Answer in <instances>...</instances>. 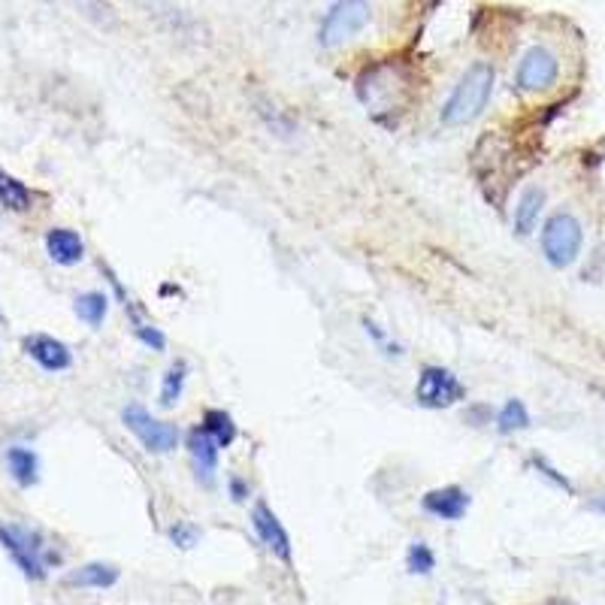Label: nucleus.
I'll list each match as a JSON object with an SVG mask.
<instances>
[{"instance_id": "11", "label": "nucleus", "mask_w": 605, "mask_h": 605, "mask_svg": "<svg viewBox=\"0 0 605 605\" xmlns=\"http://www.w3.org/2000/svg\"><path fill=\"white\" fill-rule=\"evenodd\" d=\"M188 451H191V463H194L197 481L209 488V484L215 481V472H218V451H221L218 442L203 427H197L188 436Z\"/></svg>"}, {"instance_id": "20", "label": "nucleus", "mask_w": 605, "mask_h": 605, "mask_svg": "<svg viewBox=\"0 0 605 605\" xmlns=\"http://www.w3.org/2000/svg\"><path fill=\"white\" fill-rule=\"evenodd\" d=\"M497 427L500 433H515V430H527L530 427V412L521 400H509L500 415H497Z\"/></svg>"}, {"instance_id": "13", "label": "nucleus", "mask_w": 605, "mask_h": 605, "mask_svg": "<svg viewBox=\"0 0 605 605\" xmlns=\"http://www.w3.org/2000/svg\"><path fill=\"white\" fill-rule=\"evenodd\" d=\"M118 578H121V572L112 563H85V566L73 569L64 578V584L67 587H88V590H109L118 584Z\"/></svg>"}, {"instance_id": "9", "label": "nucleus", "mask_w": 605, "mask_h": 605, "mask_svg": "<svg viewBox=\"0 0 605 605\" xmlns=\"http://www.w3.org/2000/svg\"><path fill=\"white\" fill-rule=\"evenodd\" d=\"M252 527L258 533V539L279 557V560H291V536L288 530L282 527V521L276 518V512L267 506V503H255L252 509Z\"/></svg>"}, {"instance_id": "6", "label": "nucleus", "mask_w": 605, "mask_h": 605, "mask_svg": "<svg viewBox=\"0 0 605 605\" xmlns=\"http://www.w3.org/2000/svg\"><path fill=\"white\" fill-rule=\"evenodd\" d=\"M560 79V58L548 49V46H530L515 70V85L521 91L539 94L548 91L551 85H557Z\"/></svg>"}, {"instance_id": "22", "label": "nucleus", "mask_w": 605, "mask_h": 605, "mask_svg": "<svg viewBox=\"0 0 605 605\" xmlns=\"http://www.w3.org/2000/svg\"><path fill=\"white\" fill-rule=\"evenodd\" d=\"M137 339H140L143 345H149L152 351H164V348H167V336H164L158 327L146 324V321L137 324Z\"/></svg>"}, {"instance_id": "23", "label": "nucleus", "mask_w": 605, "mask_h": 605, "mask_svg": "<svg viewBox=\"0 0 605 605\" xmlns=\"http://www.w3.org/2000/svg\"><path fill=\"white\" fill-rule=\"evenodd\" d=\"M197 536H200L197 527H191V524H185V521L170 530V539H173L179 548H194V545H197Z\"/></svg>"}, {"instance_id": "8", "label": "nucleus", "mask_w": 605, "mask_h": 605, "mask_svg": "<svg viewBox=\"0 0 605 605\" xmlns=\"http://www.w3.org/2000/svg\"><path fill=\"white\" fill-rule=\"evenodd\" d=\"M22 348H25V354L37 363V367L46 370V373H64V370H70V363H73L70 348H67L61 339L49 336V333H34V336H28V339L22 342Z\"/></svg>"}, {"instance_id": "25", "label": "nucleus", "mask_w": 605, "mask_h": 605, "mask_svg": "<svg viewBox=\"0 0 605 605\" xmlns=\"http://www.w3.org/2000/svg\"><path fill=\"white\" fill-rule=\"evenodd\" d=\"M230 494H233L236 503H242V500L249 497V488H246V484H242L239 478H230Z\"/></svg>"}, {"instance_id": "1", "label": "nucleus", "mask_w": 605, "mask_h": 605, "mask_svg": "<svg viewBox=\"0 0 605 605\" xmlns=\"http://www.w3.org/2000/svg\"><path fill=\"white\" fill-rule=\"evenodd\" d=\"M494 85H497L494 67L488 61H472L460 73V79L451 88L448 100L442 103L439 121H442L445 128H463V125H469V121H475L484 109H488Z\"/></svg>"}, {"instance_id": "12", "label": "nucleus", "mask_w": 605, "mask_h": 605, "mask_svg": "<svg viewBox=\"0 0 605 605\" xmlns=\"http://www.w3.org/2000/svg\"><path fill=\"white\" fill-rule=\"evenodd\" d=\"M46 252L55 264L61 267H73L85 258V242L76 230L70 227H52L46 233Z\"/></svg>"}, {"instance_id": "21", "label": "nucleus", "mask_w": 605, "mask_h": 605, "mask_svg": "<svg viewBox=\"0 0 605 605\" xmlns=\"http://www.w3.org/2000/svg\"><path fill=\"white\" fill-rule=\"evenodd\" d=\"M406 569L412 575H430L436 569V554L430 551L427 542H412L409 554H406Z\"/></svg>"}, {"instance_id": "7", "label": "nucleus", "mask_w": 605, "mask_h": 605, "mask_svg": "<svg viewBox=\"0 0 605 605\" xmlns=\"http://www.w3.org/2000/svg\"><path fill=\"white\" fill-rule=\"evenodd\" d=\"M466 397V388L460 385V379L445 370V367H424L415 385V400L424 409H448L454 403H460Z\"/></svg>"}, {"instance_id": "18", "label": "nucleus", "mask_w": 605, "mask_h": 605, "mask_svg": "<svg viewBox=\"0 0 605 605\" xmlns=\"http://www.w3.org/2000/svg\"><path fill=\"white\" fill-rule=\"evenodd\" d=\"M0 203H4L7 209H16V212L31 206V191L25 188V182L10 176L4 167H0Z\"/></svg>"}, {"instance_id": "24", "label": "nucleus", "mask_w": 605, "mask_h": 605, "mask_svg": "<svg viewBox=\"0 0 605 605\" xmlns=\"http://www.w3.org/2000/svg\"><path fill=\"white\" fill-rule=\"evenodd\" d=\"M533 466H536V469H539V472H542L545 478H551V481L557 484V488H563L566 494H572V491H575L572 484H569V478H566V475H560V472H557L554 466H548V463H545L542 457H533Z\"/></svg>"}, {"instance_id": "4", "label": "nucleus", "mask_w": 605, "mask_h": 605, "mask_svg": "<svg viewBox=\"0 0 605 605\" xmlns=\"http://www.w3.org/2000/svg\"><path fill=\"white\" fill-rule=\"evenodd\" d=\"M370 19H373V7L367 4V0H339V4L321 22L318 43L324 49L342 46L345 40L357 37L363 28H367Z\"/></svg>"}, {"instance_id": "15", "label": "nucleus", "mask_w": 605, "mask_h": 605, "mask_svg": "<svg viewBox=\"0 0 605 605\" xmlns=\"http://www.w3.org/2000/svg\"><path fill=\"white\" fill-rule=\"evenodd\" d=\"M542 206H545V191L536 185L524 188V194L518 197V206H515V233L518 236L533 233V227L542 215Z\"/></svg>"}, {"instance_id": "17", "label": "nucleus", "mask_w": 605, "mask_h": 605, "mask_svg": "<svg viewBox=\"0 0 605 605\" xmlns=\"http://www.w3.org/2000/svg\"><path fill=\"white\" fill-rule=\"evenodd\" d=\"M200 427L218 442V448H227L236 439V424H233V418L224 409H206Z\"/></svg>"}, {"instance_id": "10", "label": "nucleus", "mask_w": 605, "mask_h": 605, "mask_svg": "<svg viewBox=\"0 0 605 605\" xmlns=\"http://www.w3.org/2000/svg\"><path fill=\"white\" fill-rule=\"evenodd\" d=\"M424 512L439 518V521H460L469 512V494L457 484H448V488H436L430 494H424L421 500Z\"/></svg>"}, {"instance_id": "14", "label": "nucleus", "mask_w": 605, "mask_h": 605, "mask_svg": "<svg viewBox=\"0 0 605 605\" xmlns=\"http://www.w3.org/2000/svg\"><path fill=\"white\" fill-rule=\"evenodd\" d=\"M4 457H7V469L16 478V484H22V488H31V484H37V478H40V460H37V454L31 448L13 445V448H7Z\"/></svg>"}, {"instance_id": "2", "label": "nucleus", "mask_w": 605, "mask_h": 605, "mask_svg": "<svg viewBox=\"0 0 605 605\" xmlns=\"http://www.w3.org/2000/svg\"><path fill=\"white\" fill-rule=\"evenodd\" d=\"M0 545L10 554V560L19 566V572L31 581L46 578L52 566V554L46 551V542L37 530L22 524H0Z\"/></svg>"}, {"instance_id": "5", "label": "nucleus", "mask_w": 605, "mask_h": 605, "mask_svg": "<svg viewBox=\"0 0 605 605\" xmlns=\"http://www.w3.org/2000/svg\"><path fill=\"white\" fill-rule=\"evenodd\" d=\"M121 421L125 427L140 439V445L152 454H170L176 445H179V427L170 424V421H161L155 418L152 412H146L143 406H125L121 412Z\"/></svg>"}, {"instance_id": "3", "label": "nucleus", "mask_w": 605, "mask_h": 605, "mask_svg": "<svg viewBox=\"0 0 605 605\" xmlns=\"http://www.w3.org/2000/svg\"><path fill=\"white\" fill-rule=\"evenodd\" d=\"M584 246L581 221L572 212H554L542 227V255L551 267L566 270L578 261Z\"/></svg>"}, {"instance_id": "26", "label": "nucleus", "mask_w": 605, "mask_h": 605, "mask_svg": "<svg viewBox=\"0 0 605 605\" xmlns=\"http://www.w3.org/2000/svg\"><path fill=\"white\" fill-rule=\"evenodd\" d=\"M593 509H599L602 515H605V500H599V503H593Z\"/></svg>"}, {"instance_id": "19", "label": "nucleus", "mask_w": 605, "mask_h": 605, "mask_svg": "<svg viewBox=\"0 0 605 605\" xmlns=\"http://www.w3.org/2000/svg\"><path fill=\"white\" fill-rule=\"evenodd\" d=\"M185 379H188V363H185V360H176L173 367L167 370L164 382H161V406H164V409H173V406L182 400Z\"/></svg>"}, {"instance_id": "16", "label": "nucleus", "mask_w": 605, "mask_h": 605, "mask_svg": "<svg viewBox=\"0 0 605 605\" xmlns=\"http://www.w3.org/2000/svg\"><path fill=\"white\" fill-rule=\"evenodd\" d=\"M73 309H76L79 321H85L88 327H94V330H97V327L106 321V312H109V297H106L103 291H85V294H79V297H76Z\"/></svg>"}, {"instance_id": "27", "label": "nucleus", "mask_w": 605, "mask_h": 605, "mask_svg": "<svg viewBox=\"0 0 605 605\" xmlns=\"http://www.w3.org/2000/svg\"><path fill=\"white\" fill-rule=\"evenodd\" d=\"M599 264H602V267H605V249H602V252H599Z\"/></svg>"}]
</instances>
